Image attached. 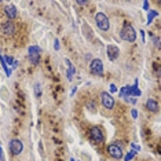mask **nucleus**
Returning <instances> with one entry per match:
<instances>
[{"label":"nucleus","instance_id":"6e6552de","mask_svg":"<svg viewBox=\"0 0 161 161\" xmlns=\"http://www.w3.org/2000/svg\"><path fill=\"white\" fill-rule=\"evenodd\" d=\"M107 153H109L110 157H113V159L116 160H120L124 157V153H123V149L120 147L117 143H112V145L107 146Z\"/></svg>","mask_w":161,"mask_h":161},{"label":"nucleus","instance_id":"1a4fd4ad","mask_svg":"<svg viewBox=\"0 0 161 161\" xmlns=\"http://www.w3.org/2000/svg\"><path fill=\"white\" fill-rule=\"evenodd\" d=\"M23 150V143L19 139H13L10 142V151L13 153V156H18Z\"/></svg>","mask_w":161,"mask_h":161},{"label":"nucleus","instance_id":"f257e3e1","mask_svg":"<svg viewBox=\"0 0 161 161\" xmlns=\"http://www.w3.org/2000/svg\"><path fill=\"white\" fill-rule=\"evenodd\" d=\"M120 98H135V96H140L142 95V91L138 88V80L134 81V86H124L119 92Z\"/></svg>","mask_w":161,"mask_h":161},{"label":"nucleus","instance_id":"7ed1b4c3","mask_svg":"<svg viewBox=\"0 0 161 161\" xmlns=\"http://www.w3.org/2000/svg\"><path fill=\"white\" fill-rule=\"evenodd\" d=\"M95 22H96V26H98L101 30L107 32L110 29V21H109V18H107L106 14L96 13L95 14Z\"/></svg>","mask_w":161,"mask_h":161},{"label":"nucleus","instance_id":"cd10ccee","mask_svg":"<svg viewBox=\"0 0 161 161\" xmlns=\"http://www.w3.org/2000/svg\"><path fill=\"white\" fill-rule=\"evenodd\" d=\"M88 107H91V110H94V109H95V105H94L92 102H90V103H88Z\"/></svg>","mask_w":161,"mask_h":161},{"label":"nucleus","instance_id":"9d476101","mask_svg":"<svg viewBox=\"0 0 161 161\" xmlns=\"http://www.w3.org/2000/svg\"><path fill=\"white\" fill-rule=\"evenodd\" d=\"M2 32H3V34H6V36H13V34L17 32L15 23H14L13 21H6L2 25Z\"/></svg>","mask_w":161,"mask_h":161},{"label":"nucleus","instance_id":"b1692460","mask_svg":"<svg viewBox=\"0 0 161 161\" xmlns=\"http://www.w3.org/2000/svg\"><path fill=\"white\" fill-rule=\"evenodd\" d=\"M128 102H131V103H136V98H132V96H130V98H127Z\"/></svg>","mask_w":161,"mask_h":161},{"label":"nucleus","instance_id":"bb28decb","mask_svg":"<svg viewBox=\"0 0 161 161\" xmlns=\"http://www.w3.org/2000/svg\"><path fill=\"white\" fill-rule=\"evenodd\" d=\"M140 36H142V40L145 43V30H140Z\"/></svg>","mask_w":161,"mask_h":161},{"label":"nucleus","instance_id":"dca6fc26","mask_svg":"<svg viewBox=\"0 0 161 161\" xmlns=\"http://www.w3.org/2000/svg\"><path fill=\"white\" fill-rule=\"evenodd\" d=\"M157 15H159V13H157L156 10H151V11H149V14H147V25H150V23L153 22V19L156 18Z\"/></svg>","mask_w":161,"mask_h":161},{"label":"nucleus","instance_id":"c85d7f7f","mask_svg":"<svg viewBox=\"0 0 161 161\" xmlns=\"http://www.w3.org/2000/svg\"><path fill=\"white\" fill-rule=\"evenodd\" d=\"M77 4L78 6H84V4H87V2H77Z\"/></svg>","mask_w":161,"mask_h":161},{"label":"nucleus","instance_id":"f8f14e48","mask_svg":"<svg viewBox=\"0 0 161 161\" xmlns=\"http://www.w3.org/2000/svg\"><path fill=\"white\" fill-rule=\"evenodd\" d=\"M4 13H6V15L8 17V21L15 19L17 15H18V10H17V7H15V6H13V4L6 6V7H4Z\"/></svg>","mask_w":161,"mask_h":161},{"label":"nucleus","instance_id":"423d86ee","mask_svg":"<svg viewBox=\"0 0 161 161\" xmlns=\"http://www.w3.org/2000/svg\"><path fill=\"white\" fill-rule=\"evenodd\" d=\"M29 52V59L33 65H39L40 62V55H42V48L39 46H30L28 48Z\"/></svg>","mask_w":161,"mask_h":161},{"label":"nucleus","instance_id":"f03ea898","mask_svg":"<svg viewBox=\"0 0 161 161\" xmlns=\"http://www.w3.org/2000/svg\"><path fill=\"white\" fill-rule=\"evenodd\" d=\"M120 37H121L124 42H128V43H134L136 40V30L134 29V26L131 23L125 22L123 29L120 30Z\"/></svg>","mask_w":161,"mask_h":161},{"label":"nucleus","instance_id":"4468645a","mask_svg":"<svg viewBox=\"0 0 161 161\" xmlns=\"http://www.w3.org/2000/svg\"><path fill=\"white\" fill-rule=\"evenodd\" d=\"M65 62H66V65H68V68H69V70L66 72V76H68V80H72L73 78V74L76 73V69H74V66L72 65V62L68 59V58H65Z\"/></svg>","mask_w":161,"mask_h":161},{"label":"nucleus","instance_id":"5701e85b","mask_svg":"<svg viewBox=\"0 0 161 161\" xmlns=\"http://www.w3.org/2000/svg\"><path fill=\"white\" fill-rule=\"evenodd\" d=\"M4 154H3V149H2V145H0V161H4Z\"/></svg>","mask_w":161,"mask_h":161},{"label":"nucleus","instance_id":"0eeeda50","mask_svg":"<svg viewBox=\"0 0 161 161\" xmlns=\"http://www.w3.org/2000/svg\"><path fill=\"white\" fill-rule=\"evenodd\" d=\"M101 102L105 109H107V110H112L115 107V98L112 96V94H109L106 91H103L101 94Z\"/></svg>","mask_w":161,"mask_h":161},{"label":"nucleus","instance_id":"6ab92c4d","mask_svg":"<svg viewBox=\"0 0 161 161\" xmlns=\"http://www.w3.org/2000/svg\"><path fill=\"white\" fill-rule=\"evenodd\" d=\"M3 58H4V62L7 63V65H11V66H13V63H14V59H13V58L8 57V55H7V57H3Z\"/></svg>","mask_w":161,"mask_h":161},{"label":"nucleus","instance_id":"39448f33","mask_svg":"<svg viewBox=\"0 0 161 161\" xmlns=\"http://www.w3.org/2000/svg\"><path fill=\"white\" fill-rule=\"evenodd\" d=\"M90 72L94 76H103V62L99 58H94L90 62Z\"/></svg>","mask_w":161,"mask_h":161},{"label":"nucleus","instance_id":"412c9836","mask_svg":"<svg viewBox=\"0 0 161 161\" xmlns=\"http://www.w3.org/2000/svg\"><path fill=\"white\" fill-rule=\"evenodd\" d=\"M131 116H132L134 119H138V112H136V109H132V112H131Z\"/></svg>","mask_w":161,"mask_h":161},{"label":"nucleus","instance_id":"20e7f679","mask_svg":"<svg viewBox=\"0 0 161 161\" xmlns=\"http://www.w3.org/2000/svg\"><path fill=\"white\" fill-rule=\"evenodd\" d=\"M88 136L92 142L95 143H103L105 142V135L99 127H91L88 131Z\"/></svg>","mask_w":161,"mask_h":161},{"label":"nucleus","instance_id":"aec40b11","mask_svg":"<svg viewBox=\"0 0 161 161\" xmlns=\"http://www.w3.org/2000/svg\"><path fill=\"white\" fill-rule=\"evenodd\" d=\"M154 46H156L157 48H160V37L159 36L154 37Z\"/></svg>","mask_w":161,"mask_h":161},{"label":"nucleus","instance_id":"a878e982","mask_svg":"<svg viewBox=\"0 0 161 161\" xmlns=\"http://www.w3.org/2000/svg\"><path fill=\"white\" fill-rule=\"evenodd\" d=\"M143 10H149V2H143Z\"/></svg>","mask_w":161,"mask_h":161},{"label":"nucleus","instance_id":"2eb2a0df","mask_svg":"<svg viewBox=\"0 0 161 161\" xmlns=\"http://www.w3.org/2000/svg\"><path fill=\"white\" fill-rule=\"evenodd\" d=\"M0 63H2V68H3V70H4V73L8 76V77H10V76H11V69L8 68V65L4 62V58H3V55H0Z\"/></svg>","mask_w":161,"mask_h":161},{"label":"nucleus","instance_id":"393cba45","mask_svg":"<svg viewBox=\"0 0 161 161\" xmlns=\"http://www.w3.org/2000/svg\"><path fill=\"white\" fill-rule=\"evenodd\" d=\"M54 47H55V50H57V51H58V50H59V42H58V40H55V42H54Z\"/></svg>","mask_w":161,"mask_h":161},{"label":"nucleus","instance_id":"f3484780","mask_svg":"<svg viewBox=\"0 0 161 161\" xmlns=\"http://www.w3.org/2000/svg\"><path fill=\"white\" fill-rule=\"evenodd\" d=\"M135 154H136V151L132 149V150H130L128 153H125V156L123 157V159H124V161H131L134 157H135Z\"/></svg>","mask_w":161,"mask_h":161},{"label":"nucleus","instance_id":"c756f323","mask_svg":"<svg viewBox=\"0 0 161 161\" xmlns=\"http://www.w3.org/2000/svg\"><path fill=\"white\" fill-rule=\"evenodd\" d=\"M76 91H77V87H74V88H73V90H72V92H70V95H73V94H74Z\"/></svg>","mask_w":161,"mask_h":161},{"label":"nucleus","instance_id":"7c9ffc66","mask_svg":"<svg viewBox=\"0 0 161 161\" xmlns=\"http://www.w3.org/2000/svg\"><path fill=\"white\" fill-rule=\"evenodd\" d=\"M70 161H76V160L74 159H70Z\"/></svg>","mask_w":161,"mask_h":161},{"label":"nucleus","instance_id":"4be33fe9","mask_svg":"<svg viewBox=\"0 0 161 161\" xmlns=\"http://www.w3.org/2000/svg\"><path fill=\"white\" fill-rule=\"evenodd\" d=\"M110 92H117V87L115 86V84H110Z\"/></svg>","mask_w":161,"mask_h":161},{"label":"nucleus","instance_id":"a211bd4d","mask_svg":"<svg viewBox=\"0 0 161 161\" xmlns=\"http://www.w3.org/2000/svg\"><path fill=\"white\" fill-rule=\"evenodd\" d=\"M34 95L39 98V96H42V87H40L39 83L34 84Z\"/></svg>","mask_w":161,"mask_h":161},{"label":"nucleus","instance_id":"9b49d317","mask_svg":"<svg viewBox=\"0 0 161 161\" xmlns=\"http://www.w3.org/2000/svg\"><path fill=\"white\" fill-rule=\"evenodd\" d=\"M106 54H107V58L110 61H116L120 55V48L115 44H109L106 47Z\"/></svg>","mask_w":161,"mask_h":161},{"label":"nucleus","instance_id":"ddd939ff","mask_svg":"<svg viewBox=\"0 0 161 161\" xmlns=\"http://www.w3.org/2000/svg\"><path fill=\"white\" fill-rule=\"evenodd\" d=\"M146 109L150 110V112H157V110H159V103H157L156 99L149 98L147 101H146Z\"/></svg>","mask_w":161,"mask_h":161}]
</instances>
